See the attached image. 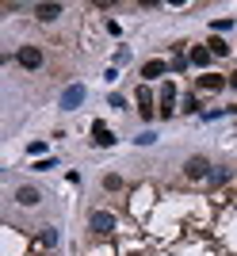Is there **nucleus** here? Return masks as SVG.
<instances>
[{
	"label": "nucleus",
	"mask_w": 237,
	"mask_h": 256,
	"mask_svg": "<svg viewBox=\"0 0 237 256\" xmlns=\"http://www.w3.org/2000/svg\"><path fill=\"white\" fill-rule=\"evenodd\" d=\"M16 203L20 206H38L42 203V192H38V188H20V192H16Z\"/></svg>",
	"instance_id": "423d86ee"
},
{
	"label": "nucleus",
	"mask_w": 237,
	"mask_h": 256,
	"mask_svg": "<svg viewBox=\"0 0 237 256\" xmlns=\"http://www.w3.org/2000/svg\"><path fill=\"white\" fill-rule=\"evenodd\" d=\"M210 58H214V54L206 50V46H195V50L188 54V62H192V65H206V62H210Z\"/></svg>",
	"instance_id": "f8f14e48"
},
{
	"label": "nucleus",
	"mask_w": 237,
	"mask_h": 256,
	"mask_svg": "<svg viewBox=\"0 0 237 256\" xmlns=\"http://www.w3.org/2000/svg\"><path fill=\"white\" fill-rule=\"evenodd\" d=\"M230 176H234V172H230V168H218V172H210V180H214V184H226Z\"/></svg>",
	"instance_id": "dca6fc26"
},
{
	"label": "nucleus",
	"mask_w": 237,
	"mask_h": 256,
	"mask_svg": "<svg viewBox=\"0 0 237 256\" xmlns=\"http://www.w3.org/2000/svg\"><path fill=\"white\" fill-rule=\"evenodd\" d=\"M206 168H210V160H206V157H188V164H184V176H188V180H203Z\"/></svg>",
	"instance_id": "7ed1b4c3"
},
{
	"label": "nucleus",
	"mask_w": 237,
	"mask_h": 256,
	"mask_svg": "<svg viewBox=\"0 0 237 256\" xmlns=\"http://www.w3.org/2000/svg\"><path fill=\"white\" fill-rule=\"evenodd\" d=\"M157 111H161V118H168L176 111V84H172V80H164V84H161V107H157Z\"/></svg>",
	"instance_id": "f257e3e1"
},
{
	"label": "nucleus",
	"mask_w": 237,
	"mask_h": 256,
	"mask_svg": "<svg viewBox=\"0 0 237 256\" xmlns=\"http://www.w3.org/2000/svg\"><path fill=\"white\" fill-rule=\"evenodd\" d=\"M38 241H42L46 248H54V245H58V230H42V237H38Z\"/></svg>",
	"instance_id": "2eb2a0df"
},
{
	"label": "nucleus",
	"mask_w": 237,
	"mask_h": 256,
	"mask_svg": "<svg viewBox=\"0 0 237 256\" xmlns=\"http://www.w3.org/2000/svg\"><path fill=\"white\" fill-rule=\"evenodd\" d=\"M104 188H108V192H118V188H122V176H115V172L104 176Z\"/></svg>",
	"instance_id": "4468645a"
},
{
	"label": "nucleus",
	"mask_w": 237,
	"mask_h": 256,
	"mask_svg": "<svg viewBox=\"0 0 237 256\" xmlns=\"http://www.w3.org/2000/svg\"><path fill=\"white\" fill-rule=\"evenodd\" d=\"M230 88H237V73H230Z\"/></svg>",
	"instance_id": "a211bd4d"
},
{
	"label": "nucleus",
	"mask_w": 237,
	"mask_h": 256,
	"mask_svg": "<svg viewBox=\"0 0 237 256\" xmlns=\"http://www.w3.org/2000/svg\"><path fill=\"white\" fill-rule=\"evenodd\" d=\"M206 50L214 54V58H226V54H230V46L222 42V38H210V42H206Z\"/></svg>",
	"instance_id": "ddd939ff"
},
{
	"label": "nucleus",
	"mask_w": 237,
	"mask_h": 256,
	"mask_svg": "<svg viewBox=\"0 0 237 256\" xmlns=\"http://www.w3.org/2000/svg\"><path fill=\"white\" fill-rule=\"evenodd\" d=\"M164 69H168V65H164L161 58H153V62L142 65V76H146V80H157V76H164Z\"/></svg>",
	"instance_id": "1a4fd4ad"
},
{
	"label": "nucleus",
	"mask_w": 237,
	"mask_h": 256,
	"mask_svg": "<svg viewBox=\"0 0 237 256\" xmlns=\"http://www.w3.org/2000/svg\"><path fill=\"white\" fill-rule=\"evenodd\" d=\"M230 80L226 76H218V73H203L199 76V88H206V92H218V88H226Z\"/></svg>",
	"instance_id": "9d476101"
},
{
	"label": "nucleus",
	"mask_w": 237,
	"mask_h": 256,
	"mask_svg": "<svg viewBox=\"0 0 237 256\" xmlns=\"http://www.w3.org/2000/svg\"><path fill=\"white\" fill-rule=\"evenodd\" d=\"M88 226H92L96 234H111V230H115V218H111L108 210H96L92 218H88Z\"/></svg>",
	"instance_id": "39448f33"
},
{
	"label": "nucleus",
	"mask_w": 237,
	"mask_h": 256,
	"mask_svg": "<svg viewBox=\"0 0 237 256\" xmlns=\"http://www.w3.org/2000/svg\"><path fill=\"white\" fill-rule=\"evenodd\" d=\"M80 100H84V88H80V84H73V88H69V92L62 96V107H76Z\"/></svg>",
	"instance_id": "9b49d317"
},
{
	"label": "nucleus",
	"mask_w": 237,
	"mask_h": 256,
	"mask_svg": "<svg viewBox=\"0 0 237 256\" xmlns=\"http://www.w3.org/2000/svg\"><path fill=\"white\" fill-rule=\"evenodd\" d=\"M138 115L146 118V122L153 118V92H150V84H142V88H138Z\"/></svg>",
	"instance_id": "20e7f679"
},
{
	"label": "nucleus",
	"mask_w": 237,
	"mask_h": 256,
	"mask_svg": "<svg viewBox=\"0 0 237 256\" xmlns=\"http://www.w3.org/2000/svg\"><path fill=\"white\" fill-rule=\"evenodd\" d=\"M184 111H188V115H192V111H199V100L188 96V100H184Z\"/></svg>",
	"instance_id": "f3484780"
},
{
	"label": "nucleus",
	"mask_w": 237,
	"mask_h": 256,
	"mask_svg": "<svg viewBox=\"0 0 237 256\" xmlns=\"http://www.w3.org/2000/svg\"><path fill=\"white\" fill-rule=\"evenodd\" d=\"M58 16H62V4H34V20L50 23V20H58Z\"/></svg>",
	"instance_id": "6e6552de"
},
{
	"label": "nucleus",
	"mask_w": 237,
	"mask_h": 256,
	"mask_svg": "<svg viewBox=\"0 0 237 256\" xmlns=\"http://www.w3.org/2000/svg\"><path fill=\"white\" fill-rule=\"evenodd\" d=\"M16 62H20L23 69H38V65H42V50H38V46H20Z\"/></svg>",
	"instance_id": "f03ea898"
},
{
	"label": "nucleus",
	"mask_w": 237,
	"mask_h": 256,
	"mask_svg": "<svg viewBox=\"0 0 237 256\" xmlns=\"http://www.w3.org/2000/svg\"><path fill=\"white\" fill-rule=\"evenodd\" d=\"M92 142H96L100 150H108V146H115V134H111L104 122H96V126H92Z\"/></svg>",
	"instance_id": "0eeeda50"
}]
</instances>
